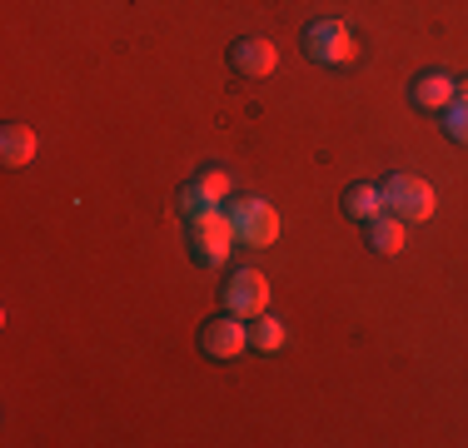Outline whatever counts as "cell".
<instances>
[{"label":"cell","instance_id":"obj_1","mask_svg":"<svg viewBox=\"0 0 468 448\" xmlns=\"http://www.w3.org/2000/svg\"><path fill=\"white\" fill-rule=\"evenodd\" d=\"M384 209H388V215H399L404 224H419V219H429L433 209H439V195H433V185H429V179H419V175H388Z\"/></svg>","mask_w":468,"mask_h":448},{"label":"cell","instance_id":"obj_2","mask_svg":"<svg viewBox=\"0 0 468 448\" xmlns=\"http://www.w3.org/2000/svg\"><path fill=\"white\" fill-rule=\"evenodd\" d=\"M225 215L239 234V244H254V250H270L280 240V215H274L270 199H229Z\"/></svg>","mask_w":468,"mask_h":448},{"label":"cell","instance_id":"obj_3","mask_svg":"<svg viewBox=\"0 0 468 448\" xmlns=\"http://www.w3.org/2000/svg\"><path fill=\"white\" fill-rule=\"evenodd\" d=\"M304 55L314 65H349L359 55V40H354V30L344 20H314L304 30Z\"/></svg>","mask_w":468,"mask_h":448},{"label":"cell","instance_id":"obj_4","mask_svg":"<svg viewBox=\"0 0 468 448\" xmlns=\"http://www.w3.org/2000/svg\"><path fill=\"white\" fill-rule=\"evenodd\" d=\"M234 240H239V234H234V224H229L225 209H219V215H205V219H189V254H195L205 269L225 264Z\"/></svg>","mask_w":468,"mask_h":448},{"label":"cell","instance_id":"obj_5","mask_svg":"<svg viewBox=\"0 0 468 448\" xmlns=\"http://www.w3.org/2000/svg\"><path fill=\"white\" fill-rule=\"evenodd\" d=\"M250 349V329H244L239 314L225 309V319H209L205 329H199V354L215 358V364H229V358H239Z\"/></svg>","mask_w":468,"mask_h":448},{"label":"cell","instance_id":"obj_6","mask_svg":"<svg viewBox=\"0 0 468 448\" xmlns=\"http://www.w3.org/2000/svg\"><path fill=\"white\" fill-rule=\"evenodd\" d=\"M225 309L239 314V319H260L270 309V279L260 269H234L225 284Z\"/></svg>","mask_w":468,"mask_h":448},{"label":"cell","instance_id":"obj_7","mask_svg":"<svg viewBox=\"0 0 468 448\" xmlns=\"http://www.w3.org/2000/svg\"><path fill=\"white\" fill-rule=\"evenodd\" d=\"M229 65L239 75H250V80H264V75H274V65H280V50H274L270 40H260V36H244L229 50Z\"/></svg>","mask_w":468,"mask_h":448},{"label":"cell","instance_id":"obj_8","mask_svg":"<svg viewBox=\"0 0 468 448\" xmlns=\"http://www.w3.org/2000/svg\"><path fill=\"white\" fill-rule=\"evenodd\" d=\"M409 100H414L419 110H449L453 100H459V80L443 75V70H429V75H419V80H414Z\"/></svg>","mask_w":468,"mask_h":448},{"label":"cell","instance_id":"obj_9","mask_svg":"<svg viewBox=\"0 0 468 448\" xmlns=\"http://www.w3.org/2000/svg\"><path fill=\"white\" fill-rule=\"evenodd\" d=\"M369 250L374 254H388V260H394V254H404L409 250V224L399 219V215H374L369 219Z\"/></svg>","mask_w":468,"mask_h":448},{"label":"cell","instance_id":"obj_10","mask_svg":"<svg viewBox=\"0 0 468 448\" xmlns=\"http://www.w3.org/2000/svg\"><path fill=\"white\" fill-rule=\"evenodd\" d=\"M36 150H40V140H36V130H30V125H5V130H0V160H5L10 170L30 165V160H36Z\"/></svg>","mask_w":468,"mask_h":448},{"label":"cell","instance_id":"obj_11","mask_svg":"<svg viewBox=\"0 0 468 448\" xmlns=\"http://www.w3.org/2000/svg\"><path fill=\"white\" fill-rule=\"evenodd\" d=\"M180 205H185V215H189V219H205V215H219V209H225V195H219V189H209L205 179L195 175V179L185 185Z\"/></svg>","mask_w":468,"mask_h":448},{"label":"cell","instance_id":"obj_12","mask_svg":"<svg viewBox=\"0 0 468 448\" xmlns=\"http://www.w3.org/2000/svg\"><path fill=\"white\" fill-rule=\"evenodd\" d=\"M344 209H349V219L384 215V189H378V185H354L349 195H344Z\"/></svg>","mask_w":468,"mask_h":448},{"label":"cell","instance_id":"obj_13","mask_svg":"<svg viewBox=\"0 0 468 448\" xmlns=\"http://www.w3.org/2000/svg\"><path fill=\"white\" fill-rule=\"evenodd\" d=\"M284 339H289L284 319H274V314H270V319H264V314L254 319V329H250V344H254L260 354H280V349H284Z\"/></svg>","mask_w":468,"mask_h":448},{"label":"cell","instance_id":"obj_14","mask_svg":"<svg viewBox=\"0 0 468 448\" xmlns=\"http://www.w3.org/2000/svg\"><path fill=\"white\" fill-rule=\"evenodd\" d=\"M443 130H449L453 144H468V100H453V105L443 110Z\"/></svg>","mask_w":468,"mask_h":448},{"label":"cell","instance_id":"obj_15","mask_svg":"<svg viewBox=\"0 0 468 448\" xmlns=\"http://www.w3.org/2000/svg\"><path fill=\"white\" fill-rule=\"evenodd\" d=\"M459 100H468V80H459Z\"/></svg>","mask_w":468,"mask_h":448}]
</instances>
